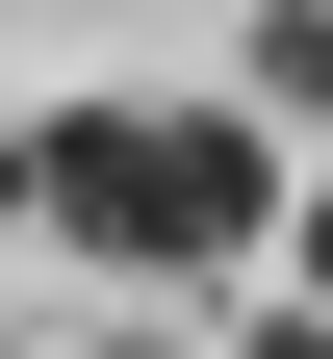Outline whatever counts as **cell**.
Listing matches in <instances>:
<instances>
[{
  "instance_id": "cell-1",
  "label": "cell",
  "mask_w": 333,
  "mask_h": 359,
  "mask_svg": "<svg viewBox=\"0 0 333 359\" xmlns=\"http://www.w3.org/2000/svg\"><path fill=\"white\" fill-rule=\"evenodd\" d=\"M52 231L77 257H257L282 231V154H257V103H77L52 128Z\"/></svg>"
},
{
  "instance_id": "cell-2",
  "label": "cell",
  "mask_w": 333,
  "mask_h": 359,
  "mask_svg": "<svg viewBox=\"0 0 333 359\" xmlns=\"http://www.w3.org/2000/svg\"><path fill=\"white\" fill-rule=\"evenodd\" d=\"M257 103H333V0H282V26H257Z\"/></svg>"
},
{
  "instance_id": "cell-4",
  "label": "cell",
  "mask_w": 333,
  "mask_h": 359,
  "mask_svg": "<svg viewBox=\"0 0 333 359\" xmlns=\"http://www.w3.org/2000/svg\"><path fill=\"white\" fill-rule=\"evenodd\" d=\"M231 359H333V334H308V308H257V334H231Z\"/></svg>"
},
{
  "instance_id": "cell-5",
  "label": "cell",
  "mask_w": 333,
  "mask_h": 359,
  "mask_svg": "<svg viewBox=\"0 0 333 359\" xmlns=\"http://www.w3.org/2000/svg\"><path fill=\"white\" fill-rule=\"evenodd\" d=\"M282 257H308V308H333V205H308V231H282Z\"/></svg>"
},
{
  "instance_id": "cell-3",
  "label": "cell",
  "mask_w": 333,
  "mask_h": 359,
  "mask_svg": "<svg viewBox=\"0 0 333 359\" xmlns=\"http://www.w3.org/2000/svg\"><path fill=\"white\" fill-rule=\"evenodd\" d=\"M26 205H52V128H0V231H26Z\"/></svg>"
}]
</instances>
